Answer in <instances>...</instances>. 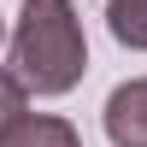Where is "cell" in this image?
<instances>
[{"label": "cell", "mask_w": 147, "mask_h": 147, "mask_svg": "<svg viewBox=\"0 0 147 147\" xmlns=\"http://www.w3.org/2000/svg\"><path fill=\"white\" fill-rule=\"evenodd\" d=\"M106 30L118 47L147 53V0H106Z\"/></svg>", "instance_id": "4"}, {"label": "cell", "mask_w": 147, "mask_h": 147, "mask_svg": "<svg viewBox=\"0 0 147 147\" xmlns=\"http://www.w3.org/2000/svg\"><path fill=\"white\" fill-rule=\"evenodd\" d=\"M106 141L112 147H147V77H129L106 94Z\"/></svg>", "instance_id": "2"}, {"label": "cell", "mask_w": 147, "mask_h": 147, "mask_svg": "<svg viewBox=\"0 0 147 147\" xmlns=\"http://www.w3.org/2000/svg\"><path fill=\"white\" fill-rule=\"evenodd\" d=\"M30 112V94H24V82L12 77V71H0V136H6L18 118Z\"/></svg>", "instance_id": "5"}, {"label": "cell", "mask_w": 147, "mask_h": 147, "mask_svg": "<svg viewBox=\"0 0 147 147\" xmlns=\"http://www.w3.org/2000/svg\"><path fill=\"white\" fill-rule=\"evenodd\" d=\"M88 71V41H82V18L71 0H24L18 24H12V77L24 94H71Z\"/></svg>", "instance_id": "1"}, {"label": "cell", "mask_w": 147, "mask_h": 147, "mask_svg": "<svg viewBox=\"0 0 147 147\" xmlns=\"http://www.w3.org/2000/svg\"><path fill=\"white\" fill-rule=\"evenodd\" d=\"M0 147H82V136L65 124V118H47V112H24L18 124L0 136Z\"/></svg>", "instance_id": "3"}, {"label": "cell", "mask_w": 147, "mask_h": 147, "mask_svg": "<svg viewBox=\"0 0 147 147\" xmlns=\"http://www.w3.org/2000/svg\"><path fill=\"white\" fill-rule=\"evenodd\" d=\"M0 41H6V18H0Z\"/></svg>", "instance_id": "6"}]
</instances>
